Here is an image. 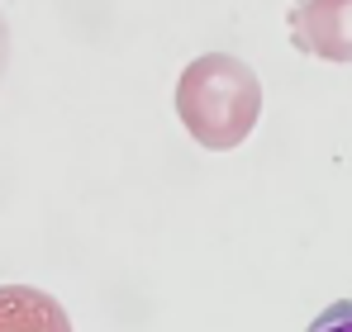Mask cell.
<instances>
[{"instance_id":"1","label":"cell","mask_w":352,"mask_h":332,"mask_svg":"<svg viewBox=\"0 0 352 332\" xmlns=\"http://www.w3.org/2000/svg\"><path fill=\"white\" fill-rule=\"evenodd\" d=\"M305 332H352V299H338V304H329L314 323Z\"/></svg>"}]
</instances>
